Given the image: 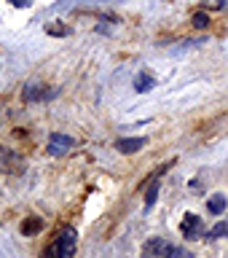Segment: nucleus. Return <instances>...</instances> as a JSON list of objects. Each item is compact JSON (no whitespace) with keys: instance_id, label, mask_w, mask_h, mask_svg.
Wrapping results in <instances>:
<instances>
[{"instance_id":"1","label":"nucleus","mask_w":228,"mask_h":258,"mask_svg":"<svg viewBox=\"0 0 228 258\" xmlns=\"http://www.w3.org/2000/svg\"><path fill=\"white\" fill-rule=\"evenodd\" d=\"M75 245H78L75 229H64L59 237H56V242H54L56 258H72V255H75Z\"/></svg>"},{"instance_id":"2","label":"nucleus","mask_w":228,"mask_h":258,"mask_svg":"<svg viewBox=\"0 0 228 258\" xmlns=\"http://www.w3.org/2000/svg\"><path fill=\"white\" fill-rule=\"evenodd\" d=\"M180 231H183V237H185V239H201V234H204V223H201V218H199V215L185 213L183 223H180Z\"/></svg>"},{"instance_id":"3","label":"nucleus","mask_w":228,"mask_h":258,"mask_svg":"<svg viewBox=\"0 0 228 258\" xmlns=\"http://www.w3.org/2000/svg\"><path fill=\"white\" fill-rule=\"evenodd\" d=\"M167 250H169V245H167L164 239L153 237V239H148V242L142 245V258H164Z\"/></svg>"},{"instance_id":"4","label":"nucleus","mask_w":228,"mask_h":258,"mask_svg":"<svg viewBox=\"0 0 228 258\" xmlns=\"http://www.w3.org/2000/svg\"><path fill=\"white\" fill-rule=\"evenodd\" d=\"M72 148V137H64V135H54L51 140H48V153H67Z\"/></svg>"},{"instance_id":"5","label":"nucleus","mask_w":228,"mask_h":258,"mask_svg":"<svg viewBox=\"0 0 228 258\" xmlns=\"http://www.w3.org/2000/svg\"><path fill=\"white\" fill-rule=\"evenodd\" d=\"M145 145V137H129V140H118V151L121 153H134Z\"/></svg>"},{"instance_id":"6","label":"nucleus","mask_w":228,"mask_h":258,"mask_svg":"<svg viewBox=\"0 0 228 258\" xmlns=\"http://www.w3.org/2000/svg\"><path fill=\"white\" fill-rule=\"evenodd\" d=\"M207 210H209L212 215H220L223 210H225V197H223V194H215V197L207 202Z\"/></svg>"},{"instance_id":"7","label":"nucleus","mask_w":228,"mask_h":258,"mask_svg":"<svg viewBox=\"0 0 228 258\" xmlns=\"http://www.w3.org/2000/svg\"><path fill=\"white\" fill-rule=\"evenodd\" d=\"M40 229H43V221H40V218H27V221L22 223V234H24V237H30V234H35Z\"/></svg>"},{"instance_id":"8","label":"nucleus","mask_w":228,"mask_h":258,"mask_svg":"<svg viewBox=\"0 0 228 258\" xmlns=\"http://www.w3.org/2000/svg\"><path fill=\"white\" fill-rule=\"evenodd\" d=\"M156 197H159V175L153 177V183L148 185V191H145V205H153V202H156Z\"/></svg>"},{"instance_id":"9","label":"nucleus","mask_w":228,"mask_h":258,"mask_svg":"<svg viewBox=\"0 0 228 258\" xmlns=\"http://www.w3.org/2000/svg\"><path fill=\"white\" fill-rule=\"evenodd\" d=\"M225 234H228V221H220L215 229H209L207 237H209V239H220V237H225Z\"/></svg>"},{"instance_id":"10","label":"nucleus","mask_w":228,"mask_h":258,"mask_svg":"<svg viewBox=\"0 0 228 258\" xmlns=\"http://www.w3.org/2000/svg\"><path fill=\"white\" fill-rule=\"evenodd\" d=\"M134 89H137V92H148V89H153V78L150 76H137Z\"/></svg>"},{"instance_id":"11","label":"nucleus","mask_w":228,"mask_h":258,"mask_svg":"<svg viewBox=\"0 0 228 258\" xmlns=\"http://www.w3.org/2000/svg\"><path fill=\"white\" fill-rule=\"evenodd\" d=\"M164 258H193V255L188 253V250H183V247H169Z\"/></svg>"},{"instance_id":"12","label":"nucleus","mask_w":228,"mask_h":258,"mask_svg":"<svg viewBox=\"0 0 228 258\" xmlns=\"http://www.w3.org/2000/svg\"><path fill=\"white\" fill-rule=\"evenodd\" d=\"M207 22H209V19H207L204 14H196V16H193V24H196V27H207Z\"/></svg>"},{"instance_id":"13","label":"nucleus","mask_w":228,"mask_h":258,"mask_svg":"<svg viewBox=\"0 0 228 258\" xmlns=\"http://www.w3.org/2000/svg\"><path fill=\"white\" fill-rule=\"evenodd\" d=\"M11 6H16V8H27L30 6V0H8Z\"/></svg>"}]
</instances>
